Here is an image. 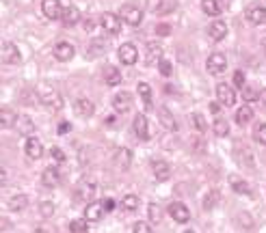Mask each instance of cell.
<instances>
[{"mask_svg": "<svg viewBox=\"0 0 266 233\" xmlns=\"http://www.w3.org/2000/svg\"><path fill=\"white\" fill-rule=\"evenodd\" d=\"M104 205H102V201H91L87 203V207H84V220L87 222H98V220H102V216H104Z\"/></svg>", "mask_w": 266, "mask_h": 233, "instance_id": "14", "label": "cell"}, {"mask_svg": "<svg viewBox=\"0 0 266 233\" xmlns=\"http://www.w3.org/2000/svg\"><path fill=\"white\" fill-rule=\"evenodd\" d=\"M132 128H134V134L139 136L141 141H149V128H147L145 114H136L132 121Z\"/></svg>", "mask_w": 266, "mask_h": 233, "instance_id": "23", "label": "cell"}, {"mask_svg": "<svg viewBox=\"0 0 266 233\" xmlns=\"http://www.w3.org/2000/svg\"><path fill=\"white\" fill-rule=\"evenodd\" d=\"M102 205H104V212H113V209H115V201L113 199H104Z\"/></svg>", "mask_w": 266, "mask_h": 233, "instance_id": "50", "label": "cell"}, {"mask_svg": "<svg viewBox=\"0 0 266 233\" xmlns=\"http://www.w3.org/2000/svg\"><path fill=\"white\" fill-rule=\"evenodd\" d=\"M219 201H221V194L217 190H210V192L204 196V209H214Z\"/></svg>", "mask_w": 266, "mask_h": 233, "instance_id": "37", "label": "cell"}, {"mask_svg": "<svg viewBox=\"0 0 266 233\" xmlns=\"http://www.w3.org/2000/svg\"><path fill=\"white\" fill-rule=\"evenodd\" d=\"M217 99H219V104H223V106H234L236 104V91H234V86L221 82L217 86Z\"/></svg>", "mask_w": 266, "mask_h": 233, "instance_id": "13", "label": "cell"}, {"mask_svg": "<svg viewBox=\"0 0 266 233\" xmlns=\"http://www.w3.org/2000/svg\"><path fill=\"white\" fill-rule=\"evenodd\" d=\"M16 128H18V134H22L26 138L35 132V126H33L31 117H26V114H20L18 117V119H16Z\"/></svg>", "mask_w": 266, "mask_h": 233, "instance_id": "29", "label": "cell"}, {"mask_svg": "<svg viewBox=\"0 0 266 233\" xmlns=\"http://www.w3.org/2000/svg\"><path fill=\"white\" fill-rule=\"evenodd\" d=\"M162 61V46L160 43H149L147 46V56H145V65L147 67H154Z\"/></svg>", "mask_w": 266, "mask_h": 233, "instance_id": "25", "label": "cell"}, {"mask_svg": "<svg viewBox=\"0 0 266 233\" xmlns=\"http://www.w3.org/2000/svg\"><path fill=\"white\" fill-rule=\"evenodd\" d=\"M169 214H171V218H173L175 222H180V224H186L191 220V209L184 205V203H180V201H173L169 205Z\"/></svg>", "mask_w": 266, "mask_h": 233, "instance_id": "10", "label": "cell"}, {"mask_svg": "<svg viewBox=\"0 0 266 233\" xmlns=\"http://www.w3.org/2000/svg\"><path fill=\"white\" fill-rule=\"evenodd\" d=\"M69 231L71 233H87L89 231V224L84 218H78V220H71L69 222Z\"/></svg>", "mask_w": 266, "mask_h": 233, "instance_id": "41", "label": "cell"}, {"mask_svg": "<svg viewBox=\"0 0 266 233\" xmlns=\"http://www.w3.org/2000/svg\"><path fill=\"white\" fill-rule=\"evenodd\" d=\"M158 119H160L164 130H169V132H178V121H175V117L171 114L169 108H164V106L158 108Z\"/></svg>", "mask_w": 266, "mask_h": 233, "instance_id": "21", "label": "cell"}, {"mask_svg": "<svg viewBox=\"0 0 266 233\" xmlns=\"http://www.w3.org/2000/svg\"><path fill=\"white\" fill-rule=\"evenodd\" d=\"M63 162H65V154H63V149L61 147H52V149H50V164L59 166Z\"/></svg>", "mask_w": 266, "mask_h": 233, "instance_id": "40", "label": "cell"}, {"mask_svg": "<svg viewBox=\"0 0 266 233\" xmlns=\"http://www.w3.org/2000/svg\"><path fill=\"white\" fill-rule=\"evenodd\" d=\"M149 7L156 16H171L178 9V0H149Z\"/></svg>", "mask_w": 266, "mask_h": 233, "instance_id": "12", "label": "cell"}, {"mask_svg": "<svg viewBox=\"0 0 266 233\" xmlns=\"http://www.w3.org/2000/svg\"><path fill=\"white\" fill-rule=\"evenodd\" d=\"M158 69H160V74H162L164 78H169L171 74H173V65H171L169 61H164V58H162L160 63H158Z\"/></svg>", "mask_w": 266, "mask_h": 233, "instance_id": "45", "label": "cell"}, {"mask_svg": "<svg viewBox=\"0 0 266 233\" xmlns=\"http://www.w3.org/2000/svg\"><path fill=\"white\" fill-rule=\"evenodd\" d=\"M102 80L109 86H117L121 84V71L115 67V65H109V67H104V74H102Z\"/></svg>", "mask_w": 266, "mask_h": 233, "instance_id": "30", "label": "cell"}, {"mask_svg": "<svg viewBox=\"0 0 266 233\" xmlns=\"http://www.w3.org/2000/svg\"><path fill=\"white\" fill-rule=\"evenodd\" d=\"M191 121H193V126H195V130L199 134H204L206 130H208V123H206V119H204V114L201 112H193L191 114Z\"/></svg>", "mask_w": 266, "mask_h": 233, "instance_id": "39", "label": "cell"}, {"mask_svg": "<svg viewBox=\"0 0 266 233\" xmlns=\"http://www.w3.org/2000/svg\"><path fill=\"white\" fill-rule=\"evenodd\" d=\"M262 48H264V54H266V37L262 39Z\"/></svg>", "mask_w": 266, "mask_h": 233, "instance_id": "55", "label": "cell"}, {"mask_svg": "<svg viewBox=\"0 0 266 233\" xmlns=\"http://www.w3.org/2000/svg\"><path fill=\"white\" fill-rule=\"evenodd\" d=\"M16 119H18V114L11 110V108H7V106H0V130H9L16 126Z\"/></svg>", "mask_w": 266, "mask_h": 233, "instance_id": "27", "label": "cell"}, {"mask_svg": "<svg viewBox=\"0 0 266 233\" xmlns=\"http://www.w3.org/2000/svg\"><path fill=\"white\" fill-rule=\"evenodd\" d=\"M236 220H238V224L242 229H253V220H251L249 214H238L236 216Z\"/></svg>", "mask_w": 266, "mask_h": 233, "instance_id": "44", "label": "cell"}, {"mask_svg": "<svg viewBox=\"0 0 266 233\" xmlns=\"http://www.w3.org/2000/svg\"><path fill=\"white\" fill-rule=\"evenodd\" d=\"M41 184H44L46 188H56L61 184V173L56 166L50 164L48 169H44V173H41Z\"/></svg>", "mask_w": 266, "mask_h": 233, "instance_id": "17", "label": "cell"}, {"mask_svg": "<svg viewBox=\"0 0 266 233\" xmlns=\"http://www.w3.org/2000/svg\"><path fill=\"white\" fill-rule=\"evenodd\" d=\"M134 233H154L152 227H149L147 222H136L134 224Z\"/></svg>", "mask_w": 266, "mask_h": 233, "instance_id": "48", "label": "cell"}, {"mask_svg": "<svg viewBox=\"0 0 266 233\" xmlns=\"http://www.w3.org/2000/svg\"><path fill=\"white\" fill-rule=\"evenodd\" d=\"M152 173H154L156 181H167L171 177V166H169V162H164V160H154Z\"/></svg>", "mask_w": 266, "mask_h": 233, "instance_id": "20", "label": "cell"}, {"mask_svg": "<svg viewBox=\"0 0 266 233\" xmlns=\"http://www.w3.org/2000/svg\"><path fill=\"white\" fill-rule=\"evenodd\" d=\"M227 67V58L225 54H221V52H214L208 56V63H206V69H208V74H212V76H219L223 74Z\"/></svg>", "mask_w": 266, "mask_h": 233, "instance_id": "5", "label": "cell"}, {"mask_svg": "<svg viewBox=\"0 0 266 233\" xmlns=\"http://www.w3.org/2000/svg\"><path fill=\"white\" fill-rule=\"evenodd\" d=\"M24 151H26V158H31V160H39L41 156H44V145H41L39 138L28 136V138H26V143H24Z\"/></svg>", "mask_w": 266, "mask_h": 233, "instance_id": "15", "label": "cell"}, {"mask_svg": "<svg viewBox=\"0 0 266 233\" xmlns=\"http://www.w3.org/2000/svg\"><path fill=\"white\" fill-rule=\"evenodd\" d=\"M28 205V196L26 194H16L9 199V209L11 212H22V209H26Z\"/></svg>", "mask_w": 266, "mask_h": 233, "instance_id": "32", "label": "cell"}, {"mask_svg": "<svg viewBox=\"0 0 266 233\" xmlns=\"http://www.w3.org/2000/svg\"><path fill=\"white\" fill-rule=\"evenodd\" d=\"M247 20L251 22V24L260 26L266 22V7L264 5H251L247 9Z\"/></svg>", "mask_w": 266, "mask_h": 233, "instance_id": "19", "label": "cell"}, {"mask_svg": "<svg viewBox=\"0 0 266 233\" xmlns=\"http://www.w3.org/2000/svg\"><path fill=\"white\" fill-rule=\"evenodd\" d=\"M186 233H193V231H186Z\"/></svg>", "mask_w": 266, "mask_h": 233, "instance_id": "56", "label": "cell"}, {"mask_svg": "<svg viewBox=\"0 0 266 233\" xmlns=\"http://www.w3.org/2000/svg\"><path fill=\"white\" fill-rule=\"evenodd\" d=\"M113 108H115V112H119V114L130 112V110H132V95H130L128 91L115 93V97H113Z\"/></svg>", "mask_w": 266, "mask_h": 233, "instance_id": "8", "label": "cell"}, {"mask_svg": "<svg viewBox=\"0 0 266 233\" xmlns=\"http://www.w3.org/2000/svg\"><path fill=\"white\" fill-rule=\"evenodd\" d=\"M253 138H255V143L266 145V123L264 121H260V123H255V126H253Z\"/></svg>", "mask_w": 266, "mask_h": 233, "instance_id": "38", "label": "cell"}, {"mask_svg": "<svg viewBox=\"0 0 266 233\" xmlns=\"http://www.w3.org/2000/svg\"><path fill=\"white\" fill-rule=\"evenodd\" d=\"M136 91H139V95L143 99V104H145V108H152V89H149V84L147 82H139Z\"/></svg>", "mask_w": 266, "mask_h": 233, "instance_id": "35", "label": "cell"}, {"mask_svg": "<svg viewBox=\"0 0 266 233\" xmlns=\"http://www.w3.org/2000/svg\"><path fill=\"white\" fill-rule=\"evenodd\" d=\"M208 37H210L212 41H223L227 37V24L225 22H221V20L212 22L210 28H208Z\"/></svg>", "mask_w": 266, "mask_h": 233, "instance_id": "22", "label": "cell"}, {"mask_svg": "<svg viewBox=\"0 0 266 233\" xmlns=\"http://www.w3.org/2000/svg\"><path fill=\"white\" fill-rule=\"evenodd\" d=\"M52 54L56 61H61V63H67L74 58L76 54V48H74V43H69V41H59L56 46L52 48Z\"/></svg>", "mask_w": 266, "mask_h": 233, "instance_id": "7", "label": "cell"}, {"mask_svg": "<svg viewBox=\"0 0 266 233\" xmlns=\"http://www.w3.org/2000/svg\"><path fill=\"white\" fill-rule=\"evenodd\" d=\"M232 82H234V86H236V89H242V86H244V74H242V71H236Z\"/></svg>", "mask_w": 266, "mask_h": 233, "instance_id": "47", "label": "cell"}, {"mask_svg": "<svg viewBox=\"0 0 266 233\" xmlns=\"http://www.w3.org/2000/svg\"><path fill=\"white\" fill-rule=\"evenodd\" d=\"M147 214H149V220H152V222H160L162 220V209H160L158 203H149Z\"/></svg>", "mask_w": 266, "mask_h": 233, "instance_id": "42", "label": "cell"}, {"mask_svg": "<svg viewBox=\"0 0 266 233\" xmlns=\"http://www.w3.org/2000/svg\"><path fill=\"white\" fill-rule=\"evenodd\" d=\"M201 11L210 18H217L221 13V7H219L217 0H201Z\"/></svg>", "mask_w": 266, "mask_h": 233, "instance_id": "33", "label": "cell"}, {"mask_svg": "<svg viewBox=\"0 0 266 233\" xmlns=\"http://www.w3.org/2000/svg\"><path fill=\"white\" fill-rule=\"evenodd\" d=\"M117 56L124 65H134L139 61V50H136L134 43H121L119 50H117Z\"/></svg>", "mask_w": 266, "mask_h": 233, "instance_id": "9", "label": "cell"}, {"mask_svg": "<svg viewBox=\"0 0 266 233\" xmlns=\"http://www.w3.org/2000/svg\"><path fill=\"white\" fill-rule=\"evenodd\" d=\"M115 164L119 166L121 171H128L130 169V164H132V154H130V149H117L115 151Z\"/></svg>", "mask_w": 266, "mask_h": 233, "instance_id": "28", "label": "cell"}, {"mask_svg": "<svg viewBox=\"0 0 266 233\" xmlns=\"http://www.w3.org/2000/svg\"><path fill=\"white\" fill-rule=\"evenodd\" d=\"M69 130H71V126H69L67 121H61V123H59V134H67Z\"/></svg>", "mask_w": 266, "mask_h": 233, "instance_id": "51", "label": "cell"}, {"mask_svg": "<svg viewBox=\"0 0 266 233\" xmlns=\"http://www.w3.org/2000/svg\"><path fill=\"white\" fill-rule=\"evenodd\" d=\"M39 209H41V214H44L46 218L54 214V205H52V203H50V201H41V205H39Z\"/></svg>", "mask_w": 266, "mask_h": 233, "instance_id": "46", "label": "cell"}, {"mask_svg": "<svg viewBox=\"0 0 266 233\" xmlns=\"http://www.w3.org/2000/svg\"><path fill=\"white\" fill-rule=\"evenodd\" d=\"M84 28H89V31H91V28H93V22H91V20H87V22H84Z\"/></svg>", "mask_w": 266, "mask_h": 233, "instance_id": "54", "label": "cell"}, {"mask_svg": "<svg viewBox=\"0 0 266 233\" xmlns=\"http://www.w3.org/2000/svg\"><path fill=\"white\" fill-rule=\"evenodd\" d=\"M100 24H102L104 31L109 35H113V37L121 33V20H119L117 13H104L102 20H100Z\"/></svg>", "mask_w": 266, "mask_h": 233, "instance_id": "11", "label": "cell"}, {"mask_svg": "<svg viewBox=\"0 0 266 233\" xmlns=\"http://www.w3.org/2000/svg\"><path fill=\"white\" fill-rule=\"evenodd\" d=\"M121 209H126V212H134V209H139V196H136V194H126L124 199H121Z\"/></svg>", "mask_w": 266, "mask_h": 233, "instance_id": "36", "label": "cell"}, {"mask_svg": "<svg viewBox=\"0 0 266 233\" xmlns=\"http://www.w3.org/2000/svg\"><path fill=\"white\" fill-rule=\"evenodd\" d=\"M251 119H253V108H251L249 104H244L236 110V123H238V126H247Z\"/></svg>", "mask_w": 266, "mask_h": 233, "instance_id": "31", "label": "cell"}, {"mask_svg": "<svg viewBox=\"0 0 266 233\" xmlns=\"http://www.w3.org/2000/svg\"><path fill=\"white\" fill-rule=\"evenodd\" d=\"M212 130H214V134L217 136H227L229 134V123H227L225 117H217L214 123H212Z\"/></svg>", "mask_w": 266, "mask_h": 233, "instance_id": "34", "label": "cell"}, {"mask_svg": "<svg viewBox=\"0 0 266 233\" xmlns=\"http://www.w3.org/2000/svg\"><path fill=\"white\" fill-rule=\"evenodd\" d=\"M217 3H219V7L223 5V7H229V5H232V0H217Z\"/></svg>", "mask_w": 266, "mask_h": 233, "instance_id": "53", "label": "cell"}, {"mask_svg": "<svg viewBox=\"0 0 266 233\" xmlns=\"http://www.w3.org/2000/svg\"><path fill=\"white\" fill-rule=\"evenodd\" d=\"M119 20H124L126 24H130V26H139L141 22H143V11L139 9V7H134V5H124L119 9Z\"/></svg>", "mask_w": 266, "mask_h": 233, "instance_id": "2", "label": "cell"}, {"mask_svg": "<svg viewBox=\"0 0 266 233\" xmlns=\"http://www.w3.org/2000/svg\"><path fill=\"white\" fill-rule=\"evenodd\" d=\"M0 56H3V61L7 65H20L22 63V54H20L16 43H11V41H7V43L0 46Z\"/></svg>", "mask_w": 266, "mask_h": 233, "instance_id": "3", "label": "cell"}, {"mask_svg": "<svg viewBox=\"0 0 266 233\" xmlns=\"http://www.w3.org/2000/svg\"><path fill=\"white\" fill-rule=\"evenodd\" d=\"M229 186H232V190L238 192V194H244V196L253 194V188H251V184H249V181H244V179H240L238 175H232V177H229Z\"/></svg>", "mask_w": 266, "mask_h": 233, "instance_id": "24", "label": "cell"}, {"mask_svg": "<svg viewBox=\"0 0 266 233\" xmlns=\"http://www.w3.org/2000/svg\"><path fill=\"white\" fill-rule=\"evenodd\" d=\"M41 11L48 20H61V13H63V5L61 0H44L41 3Z\"/></svg>", "mask_w": 266, "mask_h": 233, "instance_id": "16", "label": "cell"}, {"mask_svg": "<svg viewBox=\"0 0 266 233\" xmlns=\"http://www.w3.org/2000/svg\"><path fill=\"white\" fill-rule=\"evenodd\" d=\"M169 33H171V26L169 24H158L156 26V35H160V37H167Z\"/></svg>", "mask_w": 266, "mask_h": 233, "instance_id": "49", "label": "cell"}, {"mask_svg": "<svg viewBox=\"0 0 266 233\" xmlns=\"http://www.w3.org/2000/svg\"><path fill=\"white\" fill-rule=\"evenodd\" d=\"M234 158L242 169L247 171H255V158H253V151H251L249 145L244 143H236L234 145Z\"/></svg>", "mask_w": 266, "mask_h": 233, "instance_id": "1", "label": "cell"}, {"mask_svg": "<svg viewBox=\"0 0 266 233\" xmlns=\"http://www.w3.org/2000/svg\"><path fill=\"white\" fill-rule=\"evenodd\" d=\"M41 106L46 108V110H52V112H59L63 106H65V101H63L61 93L59 91H46L44 95H41Z\"/></svg>", "mask_w": 266, "mask_h": 233, "instance_id": "4", "label": "cell"}, {"mask_svg": "<svg viewBox=\"0 0 266 233\" xmlns=\"http://www.w3.org/2000/svg\"><path fill=\"white\" fill-rule=\"evenodd\" d=\"M93 196H96V184L89 181V184L78 186V190L74 192V203L76 205H87V203L93 201Z\"/></svg>", "mask_w": 266, "mask_h": 233, "instance_id": "6", "label": "cell"}, {"mask_svg": "<svg viewBox=\"0 0 266 233\" xmlns=\"http://www.w3.org/2000/svg\"><path fill=\"white\" fill-rule=\"evenodd\" d=\"M5 184H7V171L0 169V186H5Z\"/></svg>", "mask_w": 266, "mask_h": 233, "instance_id": "52", "label": "cell"}, {"mask_svg": "<svg viewBox=\"0 0 266 233\" xmlns=\"http://www.w3.org/2000/svg\"><path fill=\"white\" fill-rule=\"evenodd\" d=\"M240 91H242V99L247 101V104H251V101H260V95H257V93H255L253 89H251V86L244 84Z\"/></svg>", "mask_w": 266, "mask_h": 233, "instance_id": "43", "label": "cell"}, {"mask_svg": "<svg viewBox=\"0 0 266 233\" xmlns=\"http://www.w3.org/2000/svg\"><path fill=\"white\" fill-rule=\"evenodd\" d=\"M61 20H63V24H65V26L78 24V22H80V11H78V7H74V5L65 7L63 13H61Z\"/></svg>", "mask_w": 266, "mask_h": 233, "instance_id": "26", "label": "cell"}, {"mask_svg": "<svg viewBox=\"0 0 266 233\" xmlns=\"http://www.w3.org/2000/svg\"><path fill=\"white\" fill-rule=\"evenodd\" d=\"M74 110L78 117H82V119H89L96 112V106H93V101L89 97H78L76 104H74Z\"/></svg>", "mask_w": 266, "mask_h": 233, "instance_id": "18", "label": "cell"}]
</instances>
